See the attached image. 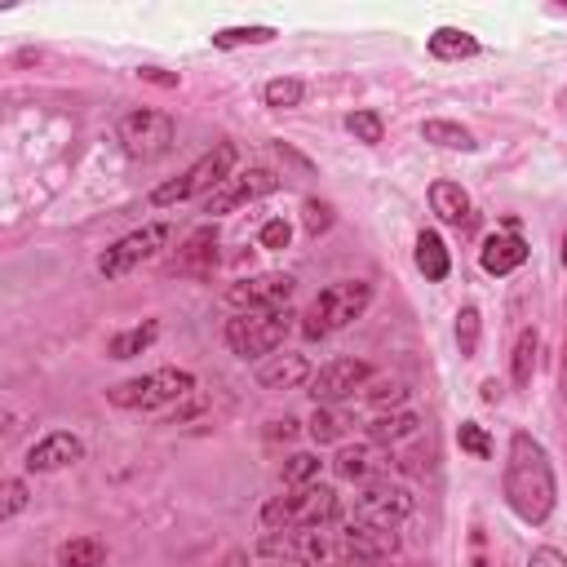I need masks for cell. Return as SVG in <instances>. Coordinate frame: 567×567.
Segmentation results:
<instances>
[{"mask_svg": "<svg viewBox=\"0 0 567 567\" xmlns=\"http://www.w3.org/2000/svg\"><path fill=\"white\" fill-rule=\"evenodd\" d=\"M235 159H239L235 142H217V146L204 151L182 177L155 186V190H151V204H155V208H173V204H182V199H190V195H213V190L235 173Z\"/></svg>", "mask_w": 567, "mask_h": 567, "instance_id": "obj_4", "label": "cell"}, {"mask_svg": "<svg viewBox=\"0 0 567 567\" xmlns=\"http://www.w3.org/2000/svg\"><path fill=\"white\" fill-rule=\"evenodd\" d=\"M106 563V545L97 536H71L58 549V567H102Z\"/></svg>", "mask_w": 567, "mask_h": 567, "instance_id": "obj_24", "label": "cell"}, {"mask_svg": "<svg viewBox=\"0 0 567 567\" xmlns=\"http://www.w3.org/2000/svg\"><path fill=\"white\" fill-rule=\"evenodd\" d=\"M288 239H292V226L284 217H275V221L261 226V248H288Z\"/></svg>", "mask_w": 567, "mask_h": 567, "instance_id": "obj_37", "label": "cell"}, {"mask_svg": "<svg viewBox=\"0 0 567 567\" xmlns=\"http://www.w3.org/2000/svg\"><path fill=\"white\" fill-rule=\"evenodd\" d=\"M527 567H567V554H563V549H554V545H540V549H532Z\"/></svg>", "mask_w": 567, "mask_h": 567, "instance_id": "obj_38", "label": "cell"}, {"mask_svg": "<svg viewBox=\"0 0 567 567\" xmlns=\"http://www.w3.org/2000/svg\"><path fill=\"white\" fill-rule=\"evenodd\" d=\"M292 310H261V315H235L226 323V346L239 359H266L284 346L288 328H292Z\"/></svg>", "mask_w": 567, "mask_h": 567, "instance_id": "obj_6", "label": "cell"}, {"mask_svg": "<svg viewBox=\"0 0 567 567\" xmlns=\"http://www.w3.org/2000/svg\"><path fill=\"white\" fill-rule=\"evenodd\" d=\"M474 53H478V40L461 27H439L430 35V58H439V62H461V58H474Z\"/></svg>", "mask_w": 567, "mask_h": 567, "instance_id": "obj_22", "label": "cell"}, {"mask_svg": "<svg viewBox=\"0 0 567 567\" xmlns=\"http://www.w3.org/2000/svg\"><path fill=\"white\" fill-rule=\"evenodd\" d=\"M332 221H337V217H332V204H328V199H306V204H301V226H306V235H323Z\"/></svg>", "mask_w": 567, "mask_h": 567, "instance_id": "obj_35", "label": "cell"}, {"mask_svg": "<svg viewBox=\"0 0 567 567\" xmlns=\"http://www.w3.org/2000/svg\"><path fill=\"white\" fill-rule=\"evenodd\" d=\"M483 399H487V403H496V399H501V385H496V381H492V377H487V381H483Z\"/></svg>", "mask_w": 567, "mask_h": 567, "instance_id": "obj_41", "label": "cell"}, {"mask_svg": "<svg viewBox=\"0 0 567 567\" xmlns=\"http://www.w3.org/2000/svg\"><path fill=\"white\" fill-rule=\"evenodd\" d=\"M275 40V27H221L213 35L217 49H239V44H270Z\"/></svg>", "mask_w": 567, "mask_h": 567, "instance_id": "obj_28", "label": "cell"}, {"mask_svg": "<svg viewBox=\"0 0 567 567\" xmlns=\"http://www.w3.org/2000/svg\"><path fill=\"white\" fill-rule=\"evenodd\" d=\"M430 208L439 213V221H470V195L461 190V182H434L430 186Z\"/></svg>", "mask_w": 567, "mask_h": 567, "instance_id": "obj_20", "label": "cell"}, {"mask_svg": "<svg viewBox=\"0 0 567 567\" xmlns=\"http://www.w3.org/2000/svg\"><path fill=\"white\" fill-rule=\"evenodd\" d=\"M399 549V536L390 527H368V523H354L346 532H337V558L341 563H359V567H381L390 563V554Z\"/></svg>", "mask_w": 567, "mask_h": 567, "instance_id": "obj_11", "label": "cell"}, {"mask_svg": "<svg viewBox=\"0 0 567 567\" xmlns=\"http://www.w3.org/2000/svg\"><path fill=\"white\" fill-rule=\"evenodd\" d=\"M301 97H306V84L292 80V75H279V80L266 84V106H275V111H284V106H301Z\"/></svg>", "mask_w": 567, "mask_h": 567, "instance_id": "obj_31", "label": "cell"}, {"mask_svg": "<svg viewBox=\"0 0 567 567\" xmlns=\"http://www.w3.org/2000/svg\"><path fill=\"white\" fill-rule=\"evenodd\" d=\"M315 372H310V363L301 359V354H270L261 368H257V385L261 390H297V385H306Z\"/></svg>", "mask_w": 567, "mask_h": 567, "instance_id": "obj_17", "label": "cell"}, {"mask_svg": "<svg viewBox=\"0 0 567 567\" xmlns=\"http://www.w3.org/2000/svg\"><path fill=\"white\" fill-rule=\"evenodd\" d=\"M27 496H31V492H27V483H22V478H4V505H0V514H4V518H13V514L27 505Z\"/></svg>", "mask_w": 567, "mask_h": 567, "instance_id": "obj_36", "label": "cell"}, {"mask_svg": "<svg viewBox=\"0 0 567 567\" xmlns=\"http://www.w3.org/2000/svg\"><path fill=\"white\" fill-rule=\"evenodd\" d=\"M368 306H372V284H368V279L328 284V288L310 301V310H306V319H301V332H306L310 341H323L328 332L350 328Z\"/></svg>", "mask_w": 567, "mask_h": 567, "instance_id": "obj_2", "label": "cell"}, {"mask_svg": "<svg viewBox=\"0 0 567 567\" xmlns=\"http://www.w3.org/2000/svg\"><path fill=\"white\" fill-rule=\"evenodd\" d=\"M421 137L434 142V146H443V151H474L478 146L474 133L461 128V124H452V120H425L421 124Z\"/></svg>", "mask_w": 567, "mask_h": 567, "instance_id": "obj_25", "label": "cell"}, {"mask_svg": "<svg viewBox=\"0 0 567 567\" xmlns=\"http://www.w3.org/2000/svg\"><path fill=\"white\" fill-rule=\"evenodd\" d=\"M275 567H284V563H275Z\"/></svg>", "mask_w": 567, "mask_h": 567, "instance_id": "obj_44", "label": "cell"}, {"mask_svg": "<svg viewBox=\"0 0 567 567\" xmlns=\"http://www.w3.org/2000/svg\"><path fill=\"white\" fill-rule=\"evenodd\" d=\"M195 390V377L186 368H155L146 377H128L120 385L106 390V399L115 408H133V412H151V408H164V403H177Z\"/></svg>", "mask_w": 567, "mask_h": 567, "instance_id": "obj_5", "label": "cell"}, {"mask_svg": "<svg viewBox=\"0 0 567 567\" xmlns=\"http://www.w3.org/2000/svg\"><path fill=\"white\" fill-rule=\"evenodd\" d=\"M478 328H483L478 306H461L456 310V346H461V359H474L478 354Z\"/></svg>", "mask_w": 567, "mask_h": 567, "instance_id": "obj_29", "label": "cell"}, {"mask_svg": "<svg viewBox=\"0 0 567 567\" xmlns=\"http://www.w3.org/2000/svg\"><path fill=\"white\" fill-rule=\"evenodd\" d=\"M270 425H275V430H270L275 439H279V434H284V439H292V434H297V421H292V416H284V421H270Z\"/></svg>", "mask_w": 567, "mask_h": 567, "instance_id": "obj_40", "label": "cell"}, {"mask_svg": "<svg viewBox=\"0 0 567 567\" xmlns=\"http://www.w3.org/2000/svg\"><path fill=\"white\" fill-rule=\"evenodd\" d=\"M346 128H350L354 142H368V146H377L381 133H385V124H381L377 111H350V115H346Z\"/></svg>", "mask_w": 567, "mask_h": 567, "instance_id": "obj_32", "label": "cell"}, {"mask_svg": "<svg viewBox=\"0 0 567 567\" xmlns=\"http://www.w3.org/2000/svg\"><path fill=\"white\" fill-rule=\"evenodd\" d=\"M115 137L133 159H155V155H164L173 146V115L155 111V106L124 111L120 124H115Z\"/></svg>", "mask_w": 567, "mask_h": 567, "instance_id": "obj_7", "label": "cell"}, {"mask_svg": "<svg viewBox=\"0 0 567 567\" xmlns=\"http://www.w3.org/2000/svg\"><path fill=\"white\" fill-rule=\"evenodd\" d=\"M213 266H217V226H195L173 257V275L204 279V275H213Z\"/></svg>", "mask_w": 567, "mask_h": 567, "instance_id": "obj_15", "label": "cell"}, {"mask_svg": "<svg viewBox=\"0 0 567 567\" xmlns=\"http://www.w3.org/2000/svg\"><path fill=\"white\" fill-rule=\"evenodd\" d=\"M315 478H319V456H310V452L288 456V465H284V487H306V483H315Z\"/></svg>", "mask_w": 567, "mask_h": 567, "instance_id": "obj_34", "label": "cell"}, {"mask_svg": "<svg viewBox=\"0 0 567 567\" xmlns=\"http://www.w3.org/2000/svg\"><path fill=\"white\" fill-rule=\"evenodd\" d=\"M478 261H483L487 275H509V270H518L527 261V244L514 230L509 235H487L483 248H478Z\"/></svg>", "mask_w": 567, "mask_h": 567, "instance_id": "obj_18", "label": "cell"}, {"mask_svg": "<svg viewBox=\"0 0 567 567\" xmlns=\"http://www.w3.org/2000/svg\"><path fill=\"white\" fill-rule=\"evenodd\" d=\"M332 470L350 483H377L385 470H390V452H381L377 443H354V447H341Z\"/></svg>", "mask_w": 567, "mask_h": 567, "instance_id": "obj_16", "label": "cell"}, {"mask_svg": "<svg viewBox=\"0 0 567 567\" xmlns=\"http://www.w3.org/2000/svg\"><path fill=\"white\" fill-rule=\"evenodd\" d=\"M137 75H142V80H151V84H164V89H177V75H164L159 66H142Z\"/></svg>", "mask_w": 567, "mask_h": 567, "instance_id": "obj_39", "label": "cell"}, {"mask_svg": "<svg viewBox=\"0 0 567 567\" xmlns=\"http://www.w3.org/2000/svg\"><path fill=\"white\" fill-rule=\"evenodd\" d=\"M244 563H248V554H230V558H226L221 567H244Z\"/></svg>", "mask_w": 567, "mask_h": 567, "instance_id": "obj_42", "label": "cell"}, {"mask_svg": "<svg viewBox=\"0 0 567 567\" xmlns=\"http://www.w3.org/2000/svg\"><path fill=\"white\" fill-rule=\"evenodd\" d=\"M505 501L523 523H545L554 514V501H558L549 452L527 430H518L509 439V452H505Z\"/></svg>", "mask_w": 567, "mask_h": 567, "instance_id": "obj_1", "label": "cell"}, {"mask_svg": "<svg viewBox=\"0 0 567 567\" xmlns=\"http://www.w3.org/2000/svg\"><path fill=\"white\" fill-rule=\"evenodd\" d=\"M80 456H84V443H80L71 430H53V434H44L40 443H31L27 470H31V474H53V470H62V465H75Z\"/></svg>", "mask_w": 567, "mask_h": 567, "instance_id": "obj_14", "label": "cell"}, {"mask_svg": "<svg viewBox=\"0 0 567 567\" xmlns=\"http://www.w3.org/2000/svg\"><path fill=\"white\" fill-rule=\"evenodd\" d=\"M403 394H408V381H403V377H372V381L363 385V399L377 403V408L403 403Z\"/></svg>", "mask_w": 567, "mask_h": 567, "instance_id": "obj_30", "label": "cell"}, {"mask_svg": "<svg viewBox=\"0 0 567 567\" xmlns=\"http://www.w3.org/2000/svg\"><path fill=\"white\" fill-rule=\"evenodd\" d=\"M164 244H168V226H164V221H151V226L124 235L120 244H111V248L97 257V270H102L106 279H120V275H128L133 266H142L146 257H155Z\"/></svg>", "mask_w": 567, "mask_h": 567, "instance_id": "obj_10", "label": "cell"}, {"mask_svg": "<svg viewBox=\"0 0 567 567\" xmlns=\"http://www.w3.org/2000/svg\"><path fill=\"white\" fill-rule=\"evenodd\" d=\"M341 514V501L328 483H306L292 487L288 496H275L261 505V527L266 532H288V527H323Z\"/></svg>", "mask_w": 567, "mask_h": 567, "instance_id": "obj_3", "label": "cell"}, {"mask_svg": "<svg viewBox=\"0 0 567 567\" xmlns=\"http://www.w3.org/2000/svg\"><path fill=\"white\" fill-rule=\"evenodd\" d=\"M412 492L403 483H390V478H377V483H363V492L354 496V523H368V527H399L408 514H412Z\"/></svg>", "mask_w": 567, "mask_h": 567, "instance_id": "obj_8", "label": "cell"}, {"mask_svg": "<svg viewBox=\"0 0 567 567\" xmlns=\"http://www.w3.org/2000/svg\"><path fill=\"white\" fill-rule=\"evenodd\" d=\"M416 430H421V416H416V412H381V416L368 421V443H377V447H394V443L412 439Z\"/></svg>", "mask_w": 567, "mask_h": 567, "instance_id": "obj_19", "label": "cell"}, {"mask_svg": "<svg viewBox=\"0 0 567 567\" xmlns=\"http://www.w3.org/2000/svg\"><path fill=\"white\" fill-rule=\"evenodd\" d=\"M270 190H279V177H275L270 168L230 173V177L204 199V213H208V217H221V213H235L239 204H252V199H261V195H270Z\"/></svg>", "mask_w": 567, "mask_h": 567, "instance_id": "obj_13", "label": "cell"}, {"mask_svg": "<svg viewBox=\"0 0 567 567\" xmlns=\"http://www.w3.org/2000/svg\"><path fill=\"white\" fill-rule=\"evenodd\" d=\"M292 275H279V270H266V275H252V279H235L226 288V301L239 310V315H261V310H288V297H292Z\"/></svg>", "mask_w": 567, "mask_h": 567, "instance_id": "obj_9", "label": "cell"}, {"mask_svg": "<svg viewBox=\"0 0 567 567\" xmlns=\"http://www.w3.org/2000/svg\"><path fill=\"white\" fill-rule=\"evenodd\" d=\"M563 261H567V235H563Z\"/></svg>", "mask_w": 567, "mask_h": 567, "instance_id": "obj_43", "label": "cell"}, {"mask_svg": "<svg viewBox=\"0 0 567 567\" xmlns=\"http://www.w3.org/2000/svg\"><path fill=\"white\" fill-rule=\"evenodd\" d=\"M350 425H354V421H350L337 403H319L315 416H310V439H315V443H341V439L350 434Z\"/></svg>", "mask_w": 567, "mask_h": 567, "instance_id": "obj_23", "label": "cell"}, {"mask_svg": "<svg viewBox=\"0 0 567 567\" xmlns=\"http://www.w3.org/2000/svg\"><path fill=\"white\" fill-rule=\"evenodd\" d=\"M416 270L425 275V279H447V270H452V257H447V244L439 239V230H421L416 235Z\"/></svg>", "mask_w": 567, "mask_h": 567, "instance_id": "obj_21", "label": "cell"}, {"mask_svg": "<svg viewBox=\"0 0 567 567\" xmlns=\"http://www.w3.org/2000/svg\"><path fill=\"white\" fill-rule=\"evenodd\" d=\"M155 337H159V323H155V319H146V323H137V328H128V332L111 337V341H106V354H111V359H133V354H142Z\"/></svg>", "mask_w": 567, "mask_h": 567, "instance_id": "obj_26", "label": "cell"}, {"mask_svg": "<svg viewBox=\"0 0 567 567\" xmlns=\"http://www.w3.org/2000/svg\"><path fill=\"white\" fill-rule=\"evenodd\" d=\"M372 381V363H363V359H328L306 385H310V399H315V408L319 403H341V399H350L354 390H363Z\"/></svg>", "mask_w": 567, "mask_h": 567, "instance_id": "obj_12", "label": "cell"}, {"mask_svg": "<svg viewBox=\"0 0 567 567\" xmlns=\"http://www.w3.org/2000/svg\"><path fill=\"white\" fill-rule=\"evenodd\" d=\"M456 443H461V452H470V456H478V461L492 456V439H487V430H483L478 421H461V425H456Z\"/></svg>", "mask_w": 567, "mask_h": 567, "instance_id": "obj_33", "label": "cell"}, {"mask_svg": "<svg viewBox=\"0 0 567 567\" xmlns=\"http://www.w3.org/2000/svg\"><path fill=\"white\" fill-rule=\"evenodd\" d=\"M536 346H540L536 328H523V332H518V341H514V354H509V372H514V385H518V390H527V385H532Z\"/></svg>", "mask_w": 567, "mask_h": 567, "instance_id": "obj_27", "label": "cell"}]
</instances>
